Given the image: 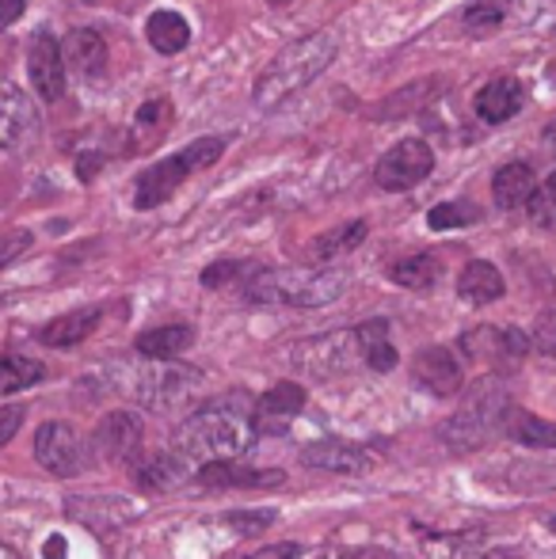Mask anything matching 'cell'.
I'll list each match as a JSON object with an SVG mask.
<instances>
[{"label": "cell", "mask_w": 556, "mask_h": 559, "mask_svg": "<svg viewBox=\"0 0 556 559\" xmlns=\"http://www.w3.org/2000/svg\"><path fill=\"white\" fill-rule=\"evenodd\" d=\"M252 400L245 392H233V396L210 400L202 412H194L191 419L179 427L176 453L187 461H229L240 456L252 445Z\"/></svg>", "instance_id": "6da1fadb"}, {"label": "cell", "mask_w": 556, "mask_h": 559, "mask_svg": "<svg viewBox=\"0 0 556 559\" xmlns=\"http://www.w3.org/2000/svg\"><path fill=\"white\" fill-rule=\"evenodd\" d=\"M335 58V38L317 31L305 35L297 43H289L286 50L271 58V66L256 81V104L260 107H279L282 99H289L294 92H301L305 84H312Z\"/></svg>", "instance_id": "7a4b0ae2"}, {"label": "cell", "mask_w": 556, "mask_h": 559, "mask_svg": "<svg viewBox=\"0 0 556 559\" xmlns=\"http://www.w3.org/2000/svg\"><path fill=\"white\" fill-rule=\"evenodd\" d=\"M347 289V271H252L245 297L256 305H289V309H317Z\"/></svg>", "instance_id": "3957f363"}, {"label": "cell", "mask_w": 556, "mask_h": 559, "mask_svg": "<svg viewBox=\"0 0 556 559\" xmlns=\"http://www.w3.org/2000/svg\"><path fill=\"white\" fill-rule=\"evenodd\" d=\"M507 412H511V400H507L504 384L481 381L473 392H469L461 412L442 427V438L453 449H476V445L488 442L492 435H504Z\"/></svg>", "instance_id": "277c9868"}, {"label": "cell", "mask_w": 556, "mask_h": 559, "mask_svg": "<svg viewBox=\"0 0 556 559\" xmlns=\"http://www.w3.org/2000/svg\"><path fill=\"white\" fill-rule=\"evenodd\" d=\"M430 168H435V153H430L427 141L404 138L378 160L374 179H378V187H386V191H412V187L430 176Z\"/></svg>", "instance_id": "5b68a950"}, {"label": "cell", "mask_w": 556, "mask_h": 559, "mask_svg": "<svg viewBox=\"0 0 556 559\" xmlns=\"http://www.w3.org/2000/svg\"><path fill=\"white\" fill-rule=\"evenodd\" d=\"M355 358H363V346H358L355 332H335V335H320L309 343L294 346V366L305 369L309 377H335L347 373L355 366Z\"/></svg>", "instance_id": "8992f818"}, {"label": "cell", "mask_w": 556, "mask_h": 559, "mask_svg": "<svg viewBox=\"0 0 556 559\" xmlns=\"http://www.w3.org/2000/svg\"><path fill=\"white\" fill-rule=\"evenodd\" d=\"M35 456L54 476H76V472H84L92 461L88 442H84L69 423H46V427H38Z\"/></svg>", "instance_id": "52a82bcc"}, {"label": "cell", "mask_w": 556, "mask_h": 559, "mask_svg": "<svg viewBox=\"0 0 556 559\" xmlns=\"http://www.w3.org/2000/svg\"><path fill=\"white\" fill-rule=\"evenodd\" d=\"M461 350L469 358H481L488 366H499V369H514L530 350V338L519 332V328H476V332H465L461 338Z\"/></svg>", "instance_id": "ba28073f"}, {"label": "cell", "mask_w": 556, "mask_h": 559, "mask_svg": "<svg viewBox=\"0 0 556 559\" xmlns=\"http://www.w3.org/2000/svg\"><path fill=\"white\" fill-rule=\"evenodd\" d=\"M38 138V111L31 96L15 84L0 88V148L4 153H23Z\"/></svg>", "instance_id": "9c48e42d"}, {"label": "cell", "mask_w": 556, "mask_h": 559, "mask_svg": "<svg viewBox=\"0 0 556 559\" xmlns=\"http://www.w3.org/2000/svg\"><path fill=\"white\" fill-rule=\"evenodd\" d=\"M27 73H31V84H35V92L46 99V104L61 99V92H66V53H61L58 38L46 35V31H38V35L31 38V46H27Z\"/></svg>", "instance_id": "30bf717a"}, {"label": "cell", "mask_w": 556, "mask_h": 559, "mask_svg": "<svg viewBox=\"0 0 556 559\" xmlns=\"http://www.w3.org/2000/svg\"><path fill=\"white\" fill-rule=\"evenodd\" d=\"M305 407V389L297 381H282L268 392L263 400H256L252 407V427L256 435H286L289 423L301 415Z\"/></svg>", "instance_id": "8fae6325"}, {"label": "cell", "mask_w": 556, "mask_h": 559, "mask_svg": "<svg viewBox=\"0 0 556 559\" xmlns=\"http://www.w3.org/2000/svg\"><path fill=\"white\" fill-rule=\"evenodd\" d=\"M141 445H145V427H141L138 415L115 412L99 423L96 449H99V456H107V461H138Z\"/></svg>", "instance_id": "7c38bea8"}, {"label": "cell", "mask_w": 556, "mask_h": 559, "mask_svg": "<svg viewBox=\"0 0 556 559\" xmlns=\"http://www.w3.org/2000/svg\"><path fill=\"white\" fill-rule=\"evenodd\" d=\"M412 373H416V381L427 392H435V396H453V392H461V384H465L461 361L453 358V350H446V346H427V350H419L416 361H412Z\"/></svg>", "instance_id": "4fadbf2b"}, {"label": "cell", "mask_w": 556, "mask_h": 559, "mask_svg": "<svg viewBox=\"0 0 556 559\" xmlns=\"http://www.w3.org/2000/svg\"><path fill=\"white\" fill-rule=\"evenodd\" d=\"M187 179V164L184 156H168V160H156L149 171L138 176V191H134V206L138 210H153L161 202H168L176 194V187Z\"/></svg>", "instance_id": "5bb4252c"}, {"label": "cell", "mask_w": 556, "mask_h": 559, "mask_svg": "<svg viewBox=\"0 0 556 559\" xmlns=\"http://www.w3.org/2000/svg\"><path fill=\"white\" fill-rule=\"evenodd\" d=\"M301 464L305 468H320V472H340V476H355L370 464V453L347 442H312L309 449H301Z\"/></svg>", "instance_id": "9a60e30c"}, {"label": "cell", "mask_w": 556, "mask_h": 559, "mask_svg": "<svg viewBox=\"0 0 556 559\" xmlns=\"http://www.w3.org/2000/svg\"><path fill=\"white\" fill-rule=\"evenodd\" d=\"M199 484L202 487H279L282 484V472H260V468H248V464L229 461H206L199 472Z\"/></svg>", "instance_id": "2e32d148"}, {"label": "cell", "mask_w": 556, "mask_h": 559, "mask_svg": "<svg viewBox=\"0 0 556 559\" xmlns=\"http://www.w3.org/2000/svg\"><path fill=\"white\" fill-rule=\"evenodd\" d=\"M519 107H522V84L514 81V76H496V81H488L481 92H476V115L492 126L514 118Z\"/></svg>", "instance_id": "e0dca14e"}, {"label": "cell", "mask_w": 556, "mask_h": 559, "mask_svg": "<svg viewBox=\"0 0 556 559\" xmlns=\"http://www.w3.org/2000/svg\"><path fill=\"white\" fill-rule=\"evenodd\" d=\"M537 179H534V168L522 160L514 164H504V168L496 171V179H492V194H496V206L499 210H519L530 202V194H534Z\"/></svg>", "instance_id": "ac0fdd59"}, {"label": "cell", "mask_w": 556, "mask_h": 559, "mask_svg": "<svg viewBox=\"0 0 556 559\" xmlns=\"http://www.w3.org/2000/svg\"><path fill=\"white\" fill-rule=\"evenodd\" d=\"M458 294L465 297L469 305H492L504 297V274L492 263H484V259H476V263H469L465 271H461Z\"/></svg>", "instance_id": "d6986e66"}, {"label": "cell", "mask_w": 556, "mask_h": 559, "mask_svg": "<svg viewBox=\"0 0 556 559\" xmlns=\"http://www.w3.org/2000/svg\"><path fill=\"white\" fill-rule=\"evenodd\" d=\"M363 240H366V222L335 225L332 233H320L317 240L309 243L305 259H309V263H332V259H340V255H347V251H355Z\"/></svg>", "instance_id": "ffe728a7"}, {"label": "cell", "mask_w": 556, "mask_h": 559, "mask_svg": "<svg viewBox=\"0 0 556 559\" xmlns=\"http://www.w3.org/2000/svg\"><path fill=\"white\" fill-rule=\"evenodd\" d=\"M358 346H363V361L378 373H389L397 366V346L389 338V320H366L358 328Z\"/></svg>", "instance_id": "44dd1931"}, {"label": "cell", "mask_w": 556, "mask_h": 559, "mask_svg": "<svg viewBox=\"0 0 556 559\" xmlns=\"http://www.w3.org/2000/svg\"><path fill=\"white\" fill-rule=\"evenodd\" d=\"M96 324H99V309H76V312L58 317L54 324H46L38 338H43L46 346H76L96 332Z\"/></svg>", "instance_id": "7402d4cb"}, {"label": "cell", "mask_w": 556, "mask_h": 559, "mask_svg": "<svg viewBox=\"0 0 556 559\" xmlns=\"http://www.w3.org/2000/svg\"><path fill=\"white\" fill-rule=\"evenodd\" d=\"M194 343V332L187 324H168V328H153V332L138 335V354L153 361H168V358H179L187 346Z\"/></svg>", "instance_id": "603a6c76"}, {"label": "cell", "mask_w": 556, "mask_h": 559, "mask_svg": "<svg viewBox=\"0 0 556 559\" xmlns=\"http://www.w3.org/2000/svg\"><path fill=\"white\" fill-rule=\"evenodd\" d=\"M66 61L76 69V73H84V76H96L99 69L107 66V46H104V38L96 35V31H73V35L66 38Z\"/></svg>", "instance_id": "cb8c5ba5"}, {"label": "cell", "mask_w": 556, "mask_h": 559, "mask_svg": "<svg viewBox=\"0 0 556 559\" xmlns=\"http://www.w3.org/2000/svg\"><path fill=\"white\" fill-rule=\"evenodd\" d=\"M149 46L161 53H179L187 43H191V27L179 12H153L145 23Z\"/></svg>", "instance_id": "d4e9b609"}, {"label": "cell", "mask_w": 556, "mask_h": 559, "mask_svg": "<svg viewBox=\"0 0 556 559\" xmlns=\"http://www.w3.org/2000/svg\"><path fill=\"white\" fill-rule=\"evenodd\" d=\"M134 472H138V484L145 487V491H168V487H176L179 479H184L187 456H179V453H153L149 461H141Z\"/></svg>", "instance_id": "484cf974"}, {"label": "cell", "mask_w": 556, "mask_h": 559, "mask_svg": "<svg viewBox=\"0 0 556 559\" xmlns=\"http://www.w3.org/2000/svg\"><path fill=\"white\" fill-rule=\"evenodd\" d=\"M504 435H511L514 442L530 445V449H556V423H545V419H537V415L519 412V407L507 412Z\"/></svg>", "instance_id": "4316f807"}, {"label": "cell", "mask_w": 556, "mask_h": 559, "mask_svg": "<svg viewBox=\"0 0 556 559\" xmlns=\"http://www.w3.org/2000/svg\"><path fill=\"white\" fill-rule=\"evenodd\" d=\"M438 274H442V263H438L435 255H427V251H423V255H409V259H401V263L389 266V278L404 289H430L438 282Z\"/></svg>", "instance_id": "83f0119b"}, {"label": "cell", "mask_w": 556, "mask_h": 559, "mask_svg": "<svg viewBox=\"0 0 556 559\" xmlns=\"http://www.w3.org/2000/svg\"><path fill=\"white\" fill-rule=\"evenodd\" d=\"M38 377H43V366H38V361L8 354V358H0V396L27 389V384H35Z\"/></svg>", "instance_id": "f1b7e54d"}, {"label": "cell", "mask_w": 556, "mask_h": 559, "mask_svg": "<svg viewBox=\"0 0 556 559\" xmlns=\"http://www.w3.org/2000/svg\"><path fill=\"white\" fill-rule=\"evenodd\" d=\"M507 20V0H476L465 12V27L473 35H492Z\"/></svg>", "instance_id": "f546056e"}, {"label": "cell", "mask_w": 556, "mask_h": 559, "mask_svg": "<svg viewBox=\"0 0 556 559\" xmlns=\"http://www.w3.org/2000/svg\"><path fill=\"white\" fill-rule=\"evenodd\" d=\"M527 210H530V222L537 228H556V171L542 187H534Z\"/></svg>", "instance_id": "4dcf8cb0"}, {"label": "cell", "mask_w": 556, "mask_h": 559, "mask_svg": "<svg viewBox=\"0 0 556 559\" xmlns=\"http://www.w3.org/2000/svg\"><path fill=\"white\" fill-rule=\"evenodd\" d=\"M430 88H438L435 81H423V84H412V88H404V92H397L393 99H389L386 107H378V118H401V115H409V111H416L419 104H427V92Z\"/></svg>", "instance_id": "1f68e13d"}, {"label": "cell", "mask_w": 556, "mask_h": 559, "mask_svg": "<svg viewBox=\"0 0 556 559\" xmlns=\"http://www.w3.org/2000/svg\"><path fill=\"white\" fill-rule=\"evenodd\" d=\"M476 206H469V202H442V206L430 210L427 225L435 228V233H442V228H461V225H473L476 222Z\"/></svg>", "instance_id": "d6a6232c"}, {"label": "cell", "mask_w": 556, "mask_h": 559, "mask_svg": "<svg viewBox=\"0 0 556 559\" xmlns=\"http://www.w3.org/2000/svg\"><path fill=\"white\" fill-rule=\"evenodd\" d=\"M222 148H225L222 138H199V141H191L179 156H184L187 171H199V168H210V164L222 156Z\"/></svg>", "instance_id": "836d02e7"}, {"label": "cell", "mask_w": 556, "mask_h": 559, "mask_svg": "<svg viewBox=\"0 0 556 559\" xmlns=\"http://www.w3.org/2000/svg\"><path fill=\"white\" fill-rule=\"evenodd\" d=\"M27 248H31V233H27V228H12V233L0 236V271H4L8 263H15V259H20Z\"/></svg>", "instance_id": "e575fe53"}, {"label": "cell", "mask_w": 556, "mask_h": 559, "mask_svg": "<svg viewBox=\"0 0 556 559\" xmlns=\"http://www.w3.org/2000/svg\"><path fill=\"white\" fill-rule=\"evenodd\" d=\"M530 346H537L542 354H556V312H542V317H537Z\"/></svg>", "instance_id": "d590c367"}, {"label": "cell", "mask_w": 556, "mask_h": 559, "mask_svg": "<svg viewBox=\"0 0 556 559\" xmlns=\"http://www.w3.org/2000/svg\"><path fill=\"white\" fill-rule=\"evenodd\" d=\"M245 271H252V266H245V263H214V266H206V271H202V286L206 289H222L225 282L229 278H237V274H245Z\"/></svg>", "instance_id": "8d00e7d4"}, {"label": "cell", "mask_w": 556, "mask_h": 559, "mask_svg": "<svg viewBox=\"0 0 556 559\" xmlns=\"http://www.w3.org/2000/svg\"><path fill=\"white\" fill-rule=\"evenodd\" d=\"M20 423H23V407H0V445L12 442Z\"/></svg>", "instance_id": "74e56055"}, {"label": "cell", "mask_w": 556, "mask_h": 559, "mask_svg": "<svg viewBox=\"0 0 556 559\" xmlns=\"http://www.w3.org/2000/svg\"><path fill=\"white\" fill-rule=\"evenodd\" d=\"M225 522H229V525H237V530L240 533H260L263 530V525H271V522H275V514H252V518H240V514H229V518H225Z\"/></svg>", "instance_id": "f35d334b"}, {"label": "cell", "mask_w": 556, "mask_h": 559, "mask_svg": "<svg viewBox=\"0 0 556 559\" xmlns=\"http://www.w3.org/2000/svg\"><path fill=\"white\" fill-rule=\"evenodd\" d=\"M20 15H23V0H0V31L12 27Z\"/></svg>", "instance_id": "ab89813d"}, {"label": "cell", "mask_w": 556, "mask_h": 559, "mask_svg": "<svg viewBox=\"0 0 556 559\" xmlns=\"http://www.w3.org/2000/svg\"><path fill=\"white\" fill-rule=\"evenodd\" d=\"M297 548L294 545H271V548H260V552H252L248 559H294Z\"/></svg>", "instance_id": "60d3db41"}, {"label": "cell", "mask_w": 556, "mask_h": 559, "mask_svg": "<svg viewBox=\"0 0 556 559\" xmlns=\"http://www.w3.org/2000/svg\"><path fill=\"white\" fill-rule=\"evenodd\" d=\"M340 559H397V556L386 552V548H351V552H343Z\"/></svg>", "instance_id": "b9f144b4"}, {"label": "cell", "mask_w": 556, "mask_h": 559, "mask_svg": "<svg viewBox=\"0 0 556 559\" xmlns=\"http://www.w3.org/2000/svg\"><path fill=\"white\" fill-rule=\"evenodd\" d=\"M484 559H519V552H488Z\"/></svg>", "instance_id": "7bdbcfd3"}, {"label": "cell", "mask_w": 556, "mask_h": 559, "mask_svg": "<svg viewBox=\"0 0 556 559\" xmlns=\"http://www.w3.org/2000/svg\"><path fill=\"white\" fill-rule=\"evenodd\" d=\"M271 8H286V4H294V0H268Z\"/></svg>", "instance_id": "ee69618b"}]
</instances>
